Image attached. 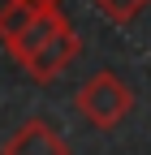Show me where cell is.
<instances>
[{
	"instance_id": "7a4b0ae2",
	"label": "cell",
	"mask_w": 151,
	"mask_h": 155,
	"mask_svg": "<svg viewBox=\"0 0 151 155\" xmlns=\"http://www.w3.org/2000/svg\"><path fill=\"white\" fill-rule=\"evenodd\" d=\"M78 52H82V39H78V30H73V22H69V26H61V30H56V35H52L48 43L30 56L22 69H26V78H30V82L48 86L56 73H65V69L73 65V56H78Z\"/></svg>"
},
{
	"instance_id": "3957f363",
	"label": "cell",
	"mask_w": 151,
	"mask_h": 155,
	"mask_svg": "<svg viewBox=\"0 0 151 155\" xmlns=\"http://www.w3.org/2000/svg\"><path fill=\"white\" fill-rule=\"evenodd\" d=\"M0 155H69V147H65V138L56 134L48 121H26V125H17L13 134H9V142L0 147Z\"/></svg>"
},
{
	"instance_id": "6da1fadb",
	"label": "cell",
	"mask_w": 151,
	"mask_h": 155,
	"mask_svg": "<svg viewBox=\"0 0 151 155\" xmlns=\"http://www.w3.org/2000/svg\"><path fill=\"white\" fill-rule=\"evenodd\" d=\"M73 108H78V116H82L86 125H95V129H117L125 116H129V108H134V91H129L112 69H99L95 78H86V82L78 86Z\"/></svg>"
},
{
	"instance_id": "5b68a950",
	"label": "cell",
	"mask_w": 151,
	"mask_h": 155,
	"mask_svg": "<svg viewBox=\"0 0 151 155\" xmlns=\"http://www.w3.org/2000/svg\"><path fill=\"white\" fill-rule=\"evenodd\" d=\"M22 5H35V9H61V0H22Z\"/></svg>"
},
{
	"instance_id": "277c9868",
	"label": "cell",
	"mask_w": 151,
	"mask_h": 155,
	"mask_svg": "<svg viewBox=\"0 0 151 155\" xmlns=\"http://www.w3.org/2000/svg\"><path fill=\"white\" fill-rule=\"evenodd\" d=\"M91 5H95L104 17H108V22H117V26H129V22H134V17L151 5V0H91Z\"/></svg>"
}]
</instances>
